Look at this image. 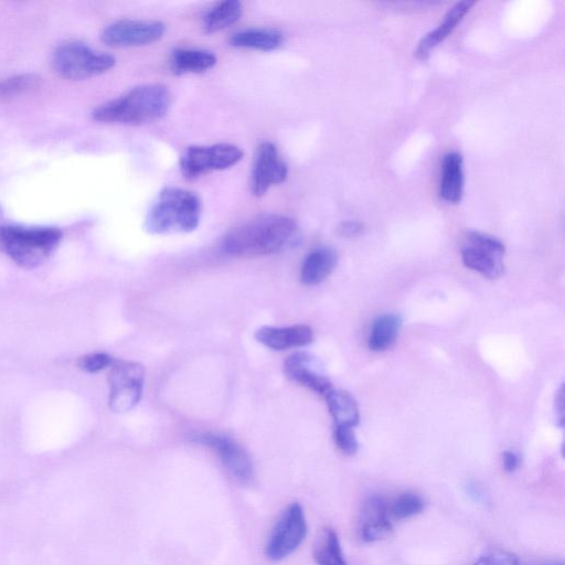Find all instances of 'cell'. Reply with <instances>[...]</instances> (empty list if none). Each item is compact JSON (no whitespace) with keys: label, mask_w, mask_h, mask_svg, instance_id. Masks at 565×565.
Listing matches in <instances>:
<instances>
[{"label":"cell","mask_w":565,"mask_h":565,"mask_svg":"<svg viewBox=\"0 0 565 565\" xmlns=\"http://www.w3.org/2000/svg\"><path fill=\"white\" fill-rule=\"evenodd\" d=\"M242 16V5L237 0H227L213 7L204 18L207 34L219 33L237 23Z\"/></svg>","instance_id":"603a6c76"},{"label":"cell","mask_w":565,"mask_h":565,"mask_svg":"<svg viewBox=\"0 0 565 565\" xmlns=\"http://www.w3.org/2000/svg\"><path fill=\"white\" fill-rule=\"evenodd\" d=\"M313 557L317 565H348L337 532L329 527L319 531Z\"/></svg>","instance_id":"44dd1931"},{"label":"cell","mask_w":565,"mask_h":565,"mask_svg":"<svg viewBox=\"0 0 565 565\" xmlns=\"http://www.w3.org/2000/svg\"><path fill=\"white\" fill-rule=\"evenodd\" d=\"M505 245L498 239L479 232H469L462 249V260L490 280L499 279L505 272Z\"/></svg>","instance_id":"ba28073f"},{"label":"cell","mask_w":565,"mask_h":565,"mask_svg":"<svg viewBox=\"0 0 565 565\" xmlns=\"http://www.w3.org/2000/svg\"><path fill=\"white\" fill-rule=\"evenodd\" d=\"M556 413H557L559 425L562 428V426L564 424V388H563V386L560 388V390L558 392V396L556 398Z\"/></svg>","instance_id":"1f68e13d"},{"label":"cell","mask_w":565,"mask_h":565,"mask_svg":"<svg viewBox=\"0 0 565 565\" xmlns=\"http://www.w3.org/2000/svg\"><path fill=\"white\" fill-rule=\"evenodd\" d=\"M165 31V25L159 21L123 19L106 27L101 39L112 48L143 47L161 40Z\"/></svg>","instance_id":"30bf717a"},{"label":"cell","mask_w":565,"mask_h":565,"mask_svg":"<svg viewBox=\"0 0 565 565\" xmlns=\"http://www.w3.org/2000/svg\"><path fill=\"white\" fill-rule=\"evenodd\" d=\"M474 4V2H461L452 7L450 12L444 17L443 23L422 38L417 51H415V56L422 60L428 58L431 50L439 45L446 37H449Z\"/></svg>","instance_id":"2e32d148"},{"label":"cell","mask_w":565,"mask_h":565,"mask_svg":"<svg viewBox=\"0 0 565 565\" xmlns=\"http://www.w3.org/2000/svg\"><path fill=\"white\" fill-rule=\"evenodd\" d=\"M547 565H564V564L561 563V562H554V563H549V564H547Z\"/></svg>","instance_id":"d6a6232c"},{"label":"cell","mask_w":565,"mask_h":565,"mask_svg":"<svg viewBox=\"0 0 565 565\" xmlns=\"http://www.w3.org/2000/svg\"><path fill=\"white\" fill-rule=\"evenodd\" d=\"M391 531L392 524L390 520L371 522V524H364L362 526L361 538L366 542H375L386 538Z\"/></svg>","instance_id":"4316f807"},{"label":"cell","mask_w":565,"mask_h":565,"mask_svg":"<svg viewBox=\"0 0 565 565\" xmlns=\"http://www.w3.org/2000/svg\"><path fill=\"white\" fill-rule=\"evenodd\" d=\"M327 407L336 426L356 428L360 421L358 404L345 390L332 389L326 394Z\"/></svg>","instance_id":"ac0fdd59"},{"label":"cell","mask_w":565,"mask_h":565,"mask_svg":"<svg viewBox=\"0 0 565 565\" xmlns=\"http://www.w3.org/2000/svg\"><path fill=\"white\" fill-rule=\"evenodd\" d=\"M334 439L338 449L344 454L351 456L358 452L359 444L353 428L335 425Z\"/></svg>","instance_id":"484cf974"},{"label":"cell","mask_w":565,"mask_h":565,"mask_svg":"<svg viewBox=\"0 0 565 565\" xmlns=\"http://www.w3.org/2000/svg\"><path fill=\"white\" fill-rule=\"evenodd\" d=\"M198 444L209 447L227 471L242 484H248L254 477L253 464L247 451L231 437L215 433H204L194 437Z\"/></svg>","instance_id":"8fae6325"},{"label":"cell","mask_w":565,"mask_h":565,"mask_svg":"<svg viewBox=\"0 0 565 565\" xmlns=\"http://www.w3.org/2000/svg\"><path fill=\"white\" fill-rule=\"evenodd\" d=\"M243 156L242 149L232 144L193 146L180 158V170L186 178L197 179L236 166Z\"/></svg>","instance_id":"8992f818"},{"label":"cell","mask_w":565,"mask_h":565,"mask_svg":"<svg viewBox=\"0 0 565 565\" xmlns=\"http://www.w3.org/2000/svg\"><path fill=\"white\" fill-rule=\"evenodd\" d=\"M284 42L280 31L273 29H249L234 34L230 44L236 48L273 51L279 49Z\"/></svg>","instance_id":"ffe728a7"},{"label":"cell","mask_w":565,"mask_h":565,"mask_svg":"<svg viewBox=\"0 0 565 565\" xmlns=\"http://www.w3.org/2000/svg\"><path fill=\"white\" fill-rule=\"evenodd\" d=\"M474 565H519L515 554L506 551H495L487 553Z\"/></svg>","instance_id":"f1b7e54d"},{"label":"cell","mask_w":565,"mask_h":565,"mask_svg":"<svg viewBox=\"0 0 565 565\" xmlns=\"http://www.w3.org/2000/svg\"><path fill=\"white\" fill-rule=\"evenodd\" d=\"M337 253L330 248H318L309 253L303 263L301 281L313 286L321 284L333 273L337 265Z\"/></svg>","instance_id":"e0dca14e"},{"label":"cell","mask_w":565,"mask_h":565,"mask_svg":"<svg viewBox=\"0 0 565 565\" xmlns=\"http://www.w3.org/2000/svg\"><path fill=\"white\" fill-rule=\"evenodd\" d=\"M402 318L396 314H386L373 323L369 337V348L372 351H385L392 347L398 338Z\"/></svg>","instance_id":"7402d4cb"},{"label":"cell","mask_w":565,"mask_h":565,"mask_svg":"<svg viewBox=\"0 0 565 565\" xmlns=\"http://www.w3.org/2000/svg\"><path fill=\"white\" fill-rule=\"evenodd\" d=\"M0 213H2V208H0Z\"/></svg>","instance_id":"836d02e7"},{"label":"cell","mask_w":565,"mask_h":565,"mask_svg":"<svg viewBox=\"0 0 565 565\" xmlns=\"http://www.w3.org/2000/svg\"><path fill=\"white\" fill-rule=\"evenodd\" d=\"M424 500L418 494L404 493L389 506L390 518L403 520L422 513Z\"/></svg>","instance_id":"d4e9b609"},{"label":"cell","mask_w":565,"mask_h":565,"mask_svg":"<svg viewBox=\"0 0 565 565\" xmlns=\"http://www.w3.org/2000/svg\"><path fill=\"white\" fill-rule=\"evenodd\" d=\"M61 240L62 232L57 228L0 227V250L25 269L47 261Z\"/></svg>","instance_id":"277c9868"},{"label":"cell","mask_w":565,"mask_h":565,"mask_svg":"<svg viewBox=\"0 0 565 565\" xmlns=\"http://www.w3.org/2000/svg\"><path fill=\"white\" fill-rule=\"evenodd\" d=\"M503 464L505 471L513 473L520 465V458L515 452L507 451L503 454Z\"/></svg>","instance_id":"4dcf8cb0"},{"label":"cell","mask_w":565,"mask_h":565,"mask_svg":"<svg viewBox=\"0 0 565 565\" xmlns=\"http://www.w3.org/2000/svg\"><path fill=\"white\" fill-rule=\"evenodd\" d=\"M296 222L284 216L264 215L233 228L223 249L234 258L264 257L284 250L297 238Z\"/></svg>","instance_id":"6da1fadb"},{"label":"cell","mask_w":565,"mask_h":565,"mask_svg":"<svg viewBox=\"0 0 565 565\" xmlns=\"http://www.w3.org/2000/svg\"><path fill=\"white\" fill-rule=\"evenodd\" d=\"M200 198L186 189L165 188L149 210L145 229L152 234L189 233L200 223Z\"/></svg>","instance_id":"3957f363"},{"label":"cell","mask_w":565,"mask_h":565,"mask_svg":"<svg viewBox=\"0 0 565 565\" xmlns=\"http://www.w3.org/2000/svg\"><path fill=\"white\" fill-rule=\"evenodd\" d=\"M116 60L108 53L95 51L81 41H68L52 55V67L63 79L87 80L101 76L115 66Z\"/></svg>","instance_id":"5b68a950"},{"label":"cell","mask_w":565,"mask_h":565,"mask_svg":"<svg viewBox=\"0 0 565 565\" xmlns=\"http://www.w3.org/2000/svg\"><path fill=\"white\" fill-rule=\"evenodd\" d=\"M170 103L172 95L163 85H141L100 105L93 111L92 117L100 123L149 124L164 119Z\"/></svg>","instance_id":"7a4b0ae2"},{"label":"cell","mask_w":565,"mask_h":565,"mask_svg":"<svg viewBox=\"0 0 565 565\" xmlns=\"http://www.w3.org/2000/svg\"><path fill=\"white\" fill-rule=\"evenodd\" d=\"M113 364V358L105 354H93L80 360V368L90 373L99 372Z\"/></svg>","instance_id":"83f0119b"},{"label":"cell","mask_w":565,"mask_h":565,"mask_svg":"<svg viewBox=\"0 0 565 565\" xmlns=\"http://www.w3.org/2000/svg\"><path fill=\"white\" fill-rule=\"evenodd\" d=\"M258 343L276 351L301 348L311 345L314 340L313 329L307 325L290 327L265 326L254 335Z\"/></svg>","instance_id":"5bb4252c"},{"label":"cell","mask_w":565,"mask_h":565,"mask_svg":"<svg viewBox=\"0 0 565 565\" xmlns=\"http://www.w3.org/2000/svg\"><path fill=\"white\" fill-rule=\"evenodd\" d=\"M284 371L287 378L322 396L333 389L332 382L324 375L312 356L297 353L286 359Z\"/></svg>","instance_id":"4fadbf2b"},{"label":"cell","mask_w":565,"mask_h":565,"mask_svg":"<svg viewBox=\"0 0 565 565\" xmlns=\"http://www.w3.org/2000/svg\"><path fill=\"white\" fill-rule=\"evenodd\" d=\"M289 176V168L272 143L259 147L252 174V191L262 197L273 187L281 185Z\"/></svg>","instance_id":"7c38bea8"},{"label":"cell","mask_w":565,"mask_h":565,"mask_svg":"<svg viewBox=\"0 0 565 565\" xmlns=\"http://www.w3.org/2000/svg\"><path fill=\"white\" fill-rule=\"evenodd\" d=\"M215 53L201 49H178L172 57V68L176 74L202 73L217 65Z\"/></svg>","instance_id":"d6986e66"},{"label":"cell","mask_w":565,"mask_h":565,"mask_svg":"<svg viewBox=\"0 0 565 565\" xmlns=\"http://www.w3.org/2000/svg\"><path fill=\"white\" fill-rule=\"evenodd\" d=\"M42 78L37 73H23L0 81V101L13 99L40 87Z\"/></svg>","instance_id":"cb8c5ba5"},{"label":"cell","mask_w":565,"mask_h":565,"mask_svg":"<svg viewBox=\"0 0 565 565\" xmlns=\"http://www.w3.org/2000/svg\"><path fill=\"white\" fill-rule=\"evenodd\" d=\"M308 526L303 507L294 503L284 511L276 522L268 543L265 556L271 561H281L290 557L307 537Z\"/></svg>","instance_id":"52a82bcc"},{"label":"cell","mask_w":565,"mask_h":565,"mask_svg":"<svg viewBox=\"0 0 565 565\" xmlns=\"http://www.w3.org/2000/svg\"><path fill=\"white\" fill-rule=\"evenodd\" d=\"M338 231L341 236L354 238L360 236V234L364 232V225L357 221H346L341 223Z\"/></svg>","instance_id":"f546056e"},{"label":"cell","mask_w":565,"mask_h":565,"mask_svg":"<svg viewBox=\"0 0 565 565\" xmlns=\"http://www.w3.org/2000/svg\"><path fill=\"white\" fill-rule=\"evenodd\" d=\"M145 369L133 361H114L109 377L110 408L116 413L133 410L143 397Z\"/></svg>","instance_id":"9c48e42d"},{"label":"cell","mask_w":565,"mask_h":565,"mask_svg":"<svg viewBox=\"0 0 565 565\" xmlns=\"http://www.w3.org/2000/svg\"><path fill=\"white\" fill-rule=\"evenodd\" d=\"M463 157L458 153H449L443 159L440 195L451 204H457L464 194Z\"/></svg>","instance_id":"9a60e30c"}]
</instances>
